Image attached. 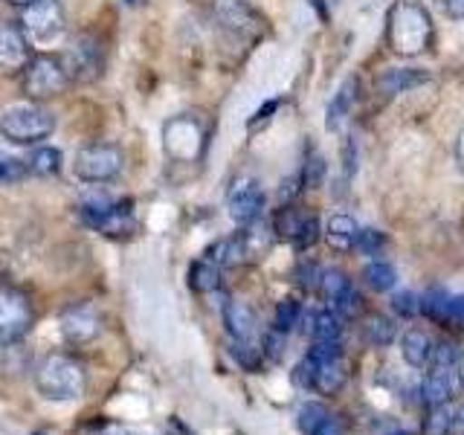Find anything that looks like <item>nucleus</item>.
<instances>
[{"instance_id":"obj_3","label":"nucleus","mask_w":464,"mask_h":435,"mask_svg":"<svg viewBox=\"0 0 464 435\" xmlns=\"http://www.w3.org/2000/svg\"><path fill=\"white\" fill-rule=\"evenodd\" d=\"M55 130V116L44 102H21L0 113V134L12 145H41Z\"/></svg>"},{"instance_id":"obj_17","label":"nucleus","mask_w":464,"mask_h":435,"mask_svg":"<svg viewBox=\"0 0 464 435\" xmlns=\"http://www.w3.org/2000/svg\"><path fill=\"white\" fill-rule=\"evenodd\" d=\"M354 102H357V79L352 76V79H345L340 84V91L334 93V99L328 102V113H325L328 116V120H325L328 130H340V125L348 120V113H352Z\"/></svg>"},{"instance_id":"obj_6","label":"nucleus","mask_w":464,"mask_h":435,"mask_svg":"<svg viewBox=\"0 0 464 435\" xmlns=\"http://www.w3.org/2000/svg\"><path fill=\"white\" fill-rule=\"evenodd\" d=\"M79 215L87 227H93L108 238H128L137 229L130 198H91L79 207Z\"/></svg>"},{"instance_id":"obj_12","label":"nucleus","mask_w":464,"mask_h":435,"mask_svg":"<svg viewBox=\"0 0 464 435\" xmlns=\"http://www.w3.org/2000/svg\"><path fill=\"white\" fill-rule=\"evenodd\" d=\"M227 207H229V218L236 224L241 227H250L256 224L261 212H265L267 207V195H265V188H261L258 180L253 178H241L229 186V192H227Z\"/></svg>"},{"instance_id":"obj_50","label":"nucleus","mask_w":464,"mask_h":435,"mask_svg":"<svg viewBox=\"0 0 464 435\" xmlns=\"http://www.w3.org/2000/svg\"><path fill=\"white\" fill-rule=\"evenodd\" d=\"M9 4H12V6H18V9H26V6H33L35 0H9Z\"/></svg>"},{"instance_id":"obj_29","label":"nucleus","mask_w":464,"mask_h":435,"mask_svg":"<svg viewBox=\"0 0 464 435\" xmlns=\"http://www.w3.org/2000/svg\"><path fill=\"white\" fill-rule=\"evenodd\" d=\"M299 316H302V304L296 299H282L279 304H276L273 331H279V334L294 331V325H299Z\"/></svg>"},{"instance_id":"obj_21","label":"nucleus","mask_w":464,"mask_h":435,"mask_svg":"<svg viewBox=\"0 0 464 435\" xmlns=\"http://www.w3.org/2000/svg\"><path fill=\"white\" fill-rule=\"evenodd\" d=\"M430 348H432V340H430L427 334L420 331V328L406 331V334H403V340H401V354H403V360L410 362L412 369L427 366V360H430Z\"/></svg>"},{"instance_id":"obj_8","label":"nucleus","mask_w":464,"mask_h":435,"mask_svg":"<svg viewBox=\"0 0 464 435\" xmlns=\"http://www.w3.org/2000/svg\"><path fill=\"white\" fill-rule=\"evenodd\" d=\"M35 323L33 302L24 290L0 282V345H12L24 340Z\"/></svg>"},{"instance_id":"obj_47","label":"nucleus","mask_w":464,"mask_h":435,"mask_svg":"<svg viewBox=\"0 0 464 435\" xmlns=\"http://www.w3.org/2000/svg\"><path fill=\"white\" fill-rule=\"evenodd\" d=\"M456 163H459V169L464 171V130H461L459 140H456Z\"/></svg>"},{"instance_id":"obj_11","label":"nucleus","mask_w":464,"mask_h":435,"mask_svg":"<svg viewBox=\"0 0 464 435\" xmlns=\"http://www.w3.org/2000/svg\"><path fill=\"white\" fill-rule=\"evenodd\" d=\"M62 62H64L70 82L87 84V82H96L102 76V67H105V50H102V44L93 35H82L70 44L67 53L62 55Z\"/></svg>"},{"instance_id":"obj_32","label":"nucleus","mask_w":464,"mask_h":435,"mask_svg":"<svg viewBox=\"0 0 464 435\" xmlns=\"http://www.w3.org/2000/svg\"><path fill=\"white\" fill-rule=\"evenodd\" d=\"M427 362H432V369H441V372H450L459 362V348L453 345V343H447V340H441V343H432V348H430V360Z\"/></svg>"},{"instance_id":"obj_34","label":"nucleus","mask_w":464,"mask_h":435,"mask_svg":"<svg viewBox=\"0 0 464 435\" xmlns=\"http://www.w3.org/2000/svg\"><path fill=\"white\" fill-rule=\"evenodd\" d=\"M348 285H352V279L343 270H323V276H319V290H323L328 302L337 299Z\"/></svg>"},{"instance_id":"obj_49","label":"nucleus","mask_w":464,"mask_h":435,"mask_svg":"<svg viewBox=\"0 0 464 435\" xmlns=\"http://www.w3.org/2000/svg\"><path fill=\"white\" fill-rule=\"evenodd\" d=\"M453 427L464 432V406H461V410H459V412L453 415Z\"/></svg>"},{"instance_id":"obj_35","label":"nucleus","mask_w":464,"mask_h":435,"mask_svg":"<svg viewBox=\"0 0 464 435\" xmlns=\"http://www.w3.org/2000/svg\"><path fill=\"white\" fill-rule=\"evenodd\" d=\"M354 246L362 256H381L386 250V236L381 229H360Z\"/></svg>"},{"instance_id":"obj_26","label":"nucleus","mask_w":464,"mask_h":435,"mask_svg":"<svg viewBox=\"0 0 464 435\" xmlns=\"http://www.w3.org/2000/svg\"><path fill=\"white\" fill-rule=\"evenodd\" d=\"M340 334H343V325H340V316L334 311H316L311 316L314 343H340Z\"/></svg>"},{"instance_id":"obj_33","label":"nucleus","mask_w":464,"mask_h":435,"mask_svg":"<svg viewBox=\"0 0 464 435\" xmlns=\"http://www.w3.org/2000/svg\"><path fill=\"white\" fill-rule=\"evenodd\" d=\"M26 174H29L26 160L0 151V183H18V180L26 178Z\"/></svg>"},{"instance_id":"obj_20","label":"nucleus","mask_w":464,"mask_h":435,"mask_svg":"<svg viewBox=\"0 0 464 435\" xmlns=\"http://www.w3.org/2000/svg\"><path fill=\"white\" fill-rule=\"evenodd\" d=\"M188 285H192V290H198V294H215V290L221 287V267H218L212 258L192 261V267H188Z\"/></svg>"},{"instance_id":"obj_36","label":"nucleus","mask_w":464,"mask_h":435,"mask_svg":"<svg viewBox=\"0 0 464 435\" xmlns=\"http://www.w3.org/2000/svg\"><path fill=\"white\" fill-rule=\"evenodd\" d=\"M453 430V415L444 406H432V412L424 420V435H450Z\"/></svg>"},{"instance_id":"obj_13","label":"nucleus","mask_w":464,"mask_h":435,"mask_svg":"<svg viewBox=\"0 0 464 435\" xmlns=\"http://www.w3.org/2000/svg\"><path fill=\"white\" fill-rule=\"evenodd\" d=\"M58 331H62V337L72 345L93 343L102 334V314L91 302L70 304V308H64L62 316H58Z\"/></svg>"},{"instance_id":"obj_52","label":"nucleus","mask_w":464,"mask_h":435,"mask_svg":"<svg viewBox=\"0 0 464 435\" xmlns=\"http://www.w3.org/2000/svg\"><path fill=\"white\" fill-rule=\"evenodd\" d=\"M125 4H128V6H130V4H140V0H125Z\"/></svg>"},{"instance_id":"obj_48","label":"nucleus","mask_w":464,"mask_h":435,"mask_svg":"<svg viewBox=\"0 0 464 435\" xmlns=\"http://www.w3.org/2000/svg\"><path fill=\"white\" fill-rule=\"evenodd\" d=\"M456 366H459V369H456V383H459V389L464 392V360L456 362Z\"/></svg>"},{"instance_id":"obj_45","label":"nucleus","mask_w":464,"mask_h":435,"mask_svg":"<svg viewBox=\"0 0 464 435\" xmlns=\"http://www.w3.org/2000/svg\"><path fill=\"white\" fill-rule=\"evenodd\" d=\"M166 435H195L192 430H188L183 420H178V418H171L169 420V427H166Z\"/></svg>"},{"instance_id":"obj_28","label":"nucleus","mask_w":464,"mask_h":435,"mask_svg":"<svg viewBox=\"0 0 464 435\" xmlns=\"http://www.w3.org/2000/svg\"><path fill=\"white\" fill-rule=\"evenodd\" d=\"M366 337L369 343L374 345H389V343H395L398 337V325H395V319H389L383 314H374L369 319V325H366Z\"/></svg>"},{"instance_id":"obj_31","label":"nucleus","mask_w":464,"mask_h":435,"mask_svg":"<svg viewBox=\"0 0 464 435\" xmlns=\"http://www.w3.org/2000/svg\"><path fill=\"white\" fill-rule=\"evenodd\" d=\"M229 354L236 357V362L246 372H256L261 366V352L253 343H241V340H229Z\"/></svg>"},{"instance_id":"obj_18","label":"nucleus","mask_w":464,"mask_h":435,"mask_svg":"<svg viewBox=\"0 0 464 435\" xmlns=\"http://www.w3.org/2000/svg\"><path fill=\"white\" fill-rule=\"evenodd\" d=\"M357 236H360V224L354 221L352 215L337 212V215L328 218V224H325V241L334 246V250H352Z\"/></svg>"},{"instance_id":"obj_46","label":"nucleus","mask_w":464,"mask_h":435,"mask_svg":"<svg viewBox=\"0 0 464 435\" xmlns=\"http://www.w3.org/2000/svg\"><path fill=\"white\" fill-rule=\"evenodd\" d=\"M99 435H134L130 430H125L122 424H108V427H102Z\"/></svg>"},{"instance_id":"obj_53","label":"nucleus","mask_w":464,"mask_h":435,"mask_svg":"<svg viewBox=\"0 0 464 435\" xmlns=\"http://www.w3.org/2000/svg\"><path fill=\"white\" fill-rule=\"evenodd\" d=\"M0 9H4V0H0Z\"/></svg>"},{"instance_id":"obj_1","label":"nucleus","mask_w":464,"mask_h":435,"mask_svg":"<svg viewBox=\"0 0 464 435\" xmlns=\"http://www.w3.org/2000/svg\"><path fill=\"white\" fill-rule=\"evenodd\" d=\"M435 24L430 12L418 0H398L386 14V41L389 50L403 58L424 55L432 47Z\"/></svg>"},{"instance_id":"obj_15","label":"nucleus","mask_w":464,"mask_h":435,"mask_svg":"<svg viewBox=\"0 0 464 435\" xmlns=\"http://www.w3.org/2000/svg\"><path fill=\"white\" fill-rule=\"evenodd\" d=\"M224 328L229 334V340L253 343L256 337V314L246 302L241 299H227L224 302Z\"/></svg>"},{"instance_id":"obj_38","label":"nucleus","mask_w":464,"mask_h":435,"mask_svg":"<svg viewBox=\"0 0 464 435\" xmlns=\"http://www.w3.org/2000/svg\"><path fill=\"white\" fill-rule=\"evenodd\" d=\"M392 311H395L398 316L412 319L420 311V296H415L412 290H401V294L392 296Z\"/></svg>"},{"instance_id":"obj_55","label":"nucleus","mask_w":464,"mask_h":435,"mask_svg":"<svg viewBox=\"0 0 464 435\" xmlns=\"http://www.w3.org/2000/svg\"><path fill=\"white\" fill-rule=\"evenodd\" d=\"M0 435H4V432H0Z\"/></svg>"},{"instance_id":"obj_14","label":"nucleus","mask_w":464,"mask_h":435,"mask_svg":"<svg viewBox=\"0 0 464 435\" xmlns=\"http://www.w3.org/2000/svg\"><path fill=\"white\" fill-rule=\"evenodd\" d=\"M33 55V41L21 24H0V76H21Z\"/></svg>"},{"instance_id":"obj_25","label":"nucleus","mask_w":464,"mask_h":435,"mask_svg":"<svg viewBox=\"0 0 464 435\" xmlns=\"http://www.w3.org/2000/svg\"><path fill=\"white\" fill-rule=\"evenodd\" d=\"M308 212H302L296 207H282L279 212H276L273 218V229H276V236L285 238V241H296V236L302 232L304 221H308Z\"/></svg>"},{"instance_id":"obj_42","label":"nucleus","mask_w":464,"mask_h":435,"mask_svg":"<svg viewBox=\"0 0 464 435\" xmlns=\"http://www.w3.org/2000/svg\"><path fill=\"white\" fill-rule=\"evenodd\" d=\"M439 9L453 21H464V0H435Z\"/></svg>"},{"instance_id":"obj_23","label":"nucleus","mask_w":464,"mask_h":435,"mask_svg":"<svg viewBox=\"0 0 464 435\" xmlns=\"http://www.w3.org/2000/svg\"><path fill=\"white\" fill-rule=\"evenodd\" d=\"M26 169L29 174H38V178H53V174L62 171V151L53 149V145H38L26 157Z\"/></svg>"},{"instance_id":"obj_22","label":"nucleus","mask_w":464,"mask_h":435,"mask_svg":"<svg viewBox=\"0 0 464 435\" xmlns=\"http://www.w3.org/2000/svg\"><path fill=\"white\" fill-rule=\"evenodd\" d=\"M420 395L430 406H444L450 398H453V381H450V372L432 369L424 381H420Z\"/></svg>"},{"instance_id":"obj_7","label":"nucleus","mask_w":464,"mask_h":435,"mask_svg":"<svg viewBox=\"0 0 464 435\" xmlns=\"http://www.w3.org/2000/svg\"><path fill=\"white\" fill-rule=\"evenodd\" d=\"M72 169H76V178L84 183H111L122 174L125 154L113 142H91L76 151Z\"/></svg>"},{"instance_id":"obj_9","label":"nucleus","mask_w":464,"mask_h":435,"mask_svg":"<svg viewBox=\"0 0 464 435\" xmlns=\"http://www.w3.org/2000/svg\"><path fill=\"white\" fill-rule=\"evenodd\" d=\"M21 12L24 14L18 24L29 41H38V44L55 41L67 26V12L62 0H35L33 6H26Z\"/></svg>"},{"instance_id":"obj_4","label":"nucleus","mask_w":464,"mask_h":435,"mask_svg":"<svg viewBox=\"0 0 464 435\" xmlns=\"http://www.w3.org/2000/svg\"><path fill=\"white\" fill-rule=\"evenodd\" d=\"M209 128L195 113L171 116L163 125V149L166 157L174 163H200L203 151H207Z\"/></svg>"},{"instance_id":"obj_40","label":"nucleus","mask_w":464,"mask_h":435,"mask_svg":"<svg viewBox=\"0 0 464 435\" xmlns=\"http://www.w3.org/2000/svg\"><path fill=\"white\" fill-rule=\"evenodd\" d=\"M314 374H316V362L311 357H304V360H299V366L294 369V381L302 389H314Z\"/></svg>"},{"instance_id":"obj_54","label":"nucleus","mask_w":464,"mask_h":435,"mask_svg":"<svg viewBox=\"0 0 464 435\" xmlns=\"http://www.w3.org/2000/svg\"><path fill=\"white\" fill-rule=\"evenodd\" d=\"M35 435H44V432H35Z\"/></svg>"},{"instance_id":"obj_2","label":"nucleus","mask_w":464,"mask_h":435,"mask_svg":"<svg viewBox=\"0 0 464 435\" xmlns=\"http://www.w3.org/2000/svg\"><path fill=\"white\" fill-rule=\"evenodd\" d=\"M33 383L44 401H79L84 395V366L70 354H47L35 366Z\"/></svg>"},{"instance_id":"obj_39","label":"nucleus","mask_w":464,"mask_h":435,"mask_svg":"<svg viewBox=\"0 0 464 435\" xmlns=\"http://www.w3.org/2000/svg\"><path fill=\"white\" fill-rule=\"evenodd\" d=\"M299 180L308 186V188H316L319 183L325 180V160L323 157H311L308 163H304L302 174H299Z\"/></svg>"},{"instance_id":"obj_24","label":"nucleus","mask_w":464,"mask_h":435,"mask_svg":"<svg viewBox=\"0 0 464 435\" xmlns=\"http://www.w3.org/2000/svg\"><path fill=\"white\" fill-rule=\"evenodd\" d=\"M362 279H366V285L372 290H377V294H386V290H395V285H398V270L392 267L389 261L374 258V261H369L366 267H362Z\"/></svg>"},{"instance_id":"obj_44","label":"nucleus","mask_w":464,"mask_h":435,"mask_svg":"<svg viewBox=\"0 0 464 435\" xmlns=\"http://www.w3.org/2000/svg\"><path fill=\"white\" fill-rule=\"evenodd\" d=\"M319 276H323V270H316V265H304V267L299 270V282H302L304 287H316V285H319Z\"/></svg>"},{"instance_id":"obj_27","label":"nucleus","mask_w":464,"mask_h":435,"mask_svg":"<svg viewBox=\"0 0 464 435\" xmlns=\"http://www.w3.org/2000/svg\"><path fill=\"white\" fill-rule=\"evenodd\" d=\"M450 296L447 290L432 287L420 296V314H427L432 323H450Z\"/></svg>"},{"instance_id":"obj_43","label":"nucleus","mask_w":464,"mask_h":435,"mask_svg":"<svg viewBox=\"0 0 464 435\" xmlns=\"http://www.w3.org/2000/svg\"><path fill=\"white\" fill-rule=\"evenodd\" d=\"M265 354H267L270 360H279V357H282V334H279V331L267 334V340H265Z\"/></svg>"},{"instance_id":"obj_5","label":"nucleus","mask_w":464,"mask_h":435,"mask_svg":"<svg viewBox=\"0 0 464 435\" xmlns=\"http://www.w3.org/2000/svg\"><path fill=\"white\" fill-rule=\"evenodd\" d=\"M21 91L29 102H47L62 96L67 87L72 84L62 55H53V53H38L29 58V64L21 72Z\"/></svg>"},{"instance_id":"obj_16","label":"nucleus","mask_w":464,"mask_h":435,"mask_svg":"<svg viewBox=\"0 0 464 435\" xmlns=\"http://www.w3.org/2000/svg\"><path fill=\"white\" fill-rule=\"evenodd\" d=\"M430 82V72L427 70H415V67H395V70H386L381 79H377V91L383 96H398L412 91V87Z\"/></svg>"},{"instance_id":"obj_30","label":"nucleus","mask_w":464,"mask_h":435,"mask_svg":"<svg viewBox=\"0 0 464 435\" xmlns=\"http://www.w3.org/2000/svg\"><path fill=\"white\" fill-rule=\"evenodd\" d=\"M334 308H337V314L343 316V319H357L360 314H362V296H360V290L354 287V285H348L343 294L334 299Z\"/></svg>"},{"instance_id":"obj_19","label":"nucleus","mask_w":464,"mask_h":435,"mask_svg":"<svg viewBox=\"0 0 464 435\" xmlns=\"http://www.w3.org/2000/svg\"><path fill=\"white\" fill-rule=\"evenodd\" d=\"M345 366L343 357H334L325 362H316V374H314V389L323 392V395H337L345 383Z\"/></svg>"},{"instance_id":"obj_10","label":"nucleus","mask_w":464,"mask_h":435,"mask_svg":"<svg viewBox=\"0 0 464 435\" xmlns=\"http://www.w3.org/2000/svg\"><path fill=\"white\" fill-rule=\"evenodd\" d=\"M212 18L227 35L241 38V41H253L261 35V29H265L261 14L246 4V0H215Z\"/></svg>"},{"instance_id":"obj_37","label":"nucleus","mask_w":464,"mask_h":435,"mask_svg":"<svg viewBox=\"0 0 464 435\" xmlns=\"http://www.w3.org/2000/svg\"><path fill=\"white\" fill-rule=\"evenodd\" d=\"M328 415V410H325V406L323 403H316V401H311V403H302V410H299V420H296V424H299V430L302 432H308L311 435V430L319 424V420H323Z\"/></svg>"},{"instance_id":"obj_51","label":"nucleus","mask_w":464,"mask_h":435,"mask_svg":"<svg viewBox=\"0 0 464 435\" xmlns=\"http://www.w3.org/2000/svg\"><path fill=\"white\" fill-rule=\"evenodd\" d=\"M389 435H415V432H410V430H395V432H389Z\"/></svg>"},{"instance_id":"obj_41","label":"nucleus","mask_w":464,"mask_h":435,"mask_svg":"<svg viewBox=\"0 0 464 435\" xmlns=\"http://www.w3.org/2000/svg\"><path fill=\"white\" fill-rule=\"evenodd\" d=\"M311 435H343V420H340L337 415H331V412H328V415L311 430Z\"/></svg>"}]
</instances>
